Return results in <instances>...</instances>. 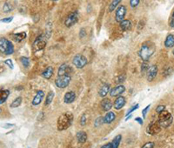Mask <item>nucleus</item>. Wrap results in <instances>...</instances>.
Returning <instances> with one entry per match:
<instances>
[{"mask_svg": "<svg viewBox=\"0 0 174 148\" xmlns=\"http://www.w3.org/2000/svg\"><path fill=\"white\" fill-rule=\"evenodd\" d=\"M112 105H112L111 99H109V98H104L101 101V107H102L103 111H105V112H109L111 109Z\"/></svg>", "mask_w": 174, "mask_h": 148, "instance_id": "nucleus-15", "label": "nucleus"}, {"mask_svg": "<svg viewBox=\"0 0 174 148\" xmlns=\"http://www.w3.org/2000/svg\"><path fill=\"white\" fill-rule=\"evenodd\" d=\"M121 139H122V136H121L120 134L117 135V136L113 138V140H112V142H111V148H118L119 144H120V142H121Z\"/></svg>", "mask_w": 174, "mask_h": 148, "instance_id": "nucleus-25", "label": "nucleus"}, {"mask_svg": "<svg viewBox=\"0 0 174 148\" xmlns=\"http://www.w3.org/2000/svg\"><path fill=\"white\" fill-rule=\"evenodd\" d=\"M138 107H139V105H138V104H137V105H133V106H132V107H131V109H130V110H129V111L127 112V113H126V116H128L129 114H131V113L132 112L136 111V110H137V109H138Z\"/></svg>", "mask_w": 174, "mask_h": 148, "instance_id": "nucleus-35", "label": "nucleus"}, {"mask_svg": "<svg viewBox=\"0 0 174 148\" xmlns=\"http://www.w3.org/2000/svg\"><path fill=\"white\" fill-rule=\"evenodd\" d=\"M172 120H173V118H172L171 114L169 112L164 110L162 112L159 113L157 122L162 128H167L171 125Z\"/></svg>", "mask_w": 174, "mask_h": 148, "instance_id": "nucleus-3", "label": "nucleus"}, {"mask_svg": "<svg viewBox=\"0 0 174 148\" xmlns=\"http://www.w3.org/2000/svg\"><path fill=\"white\" fill-rule=\"evenodd\" d=\"M110 88H111V86H110L109 84H104V85L100 87V89H99V91H98V95H99L101 98H105V97L108 94V92H110Z\"/></svg>", "mask_w": 174, "mask_h": 148, "instance_id": "nucleus-16", "label": "nucleus"}, {"mask_svg": "<svg viewBox=\"0 0 174 148\" xmlns=\"http://www.w3.org/2000/svg\"><path fill=\"white\" fill-rule=\"evenodd\" d=\"M5 64L8 65H9V67H10L11 69H13V68H14L13 63H12V61L11 59H7V60H6V61H5Z\"/></svg>", "mask_w": 174, "mask_h": 148, "instance_id": "nucleus-41", "label": "nucleus"}, {"mask_svg": "<svg viewBox=\"0 0 174 148\" xmlns=\"http://www.w3.org/2000/svg\"><path fill=\"white\" fill-rule=\"evenodd\" d=\"M146 73H147V80L148 81H152L156 78V76L157 74V66L155 65H153L151 66H149Z\"/></svg>", "mask_w": 174, "mask_h": 148, "instance_id": "nucleus-11", "label": "nucleus"}, {"mask_svg": "<svg viewBox=\"0 0 174 148\" xmlns=\"http://www.w3.org/2000/svg\"><path fill=\"white\" fill-rule=\"evenodd\" d=\"M78 20V12L77 11L72 12L65 19V25L66 27H72V25H74Z\"/></svg>", "mask_w": 174, "mask_h": 148, "instance_id": "nucleus-7", "label": "nucleus"}, {"mask_svg": "<svg viewBox=\"0 0 174 148\" xmlns=\"http://www.w3.org/2000/svg\"><path fill=\"white\" fill-rule=\"evenodd\" d=\"M12 38L14 41L16 42H21L26 38V33L25 32H19V33H15L12 35Z\"/></svg>", "mask_w": 174, "mask_h": 148, "instance_id": "nucleus-22", "label": "nucleus"}, {"mask_svg": "<svg viewBox=\"0 0 174 148\" xmlns=\"http://www.w3.org/2000/svg\"><path fill=\"white\" fill-rule=\"evenodd\" d=\"M125 91V87L122 85H118V86L113 87L111 91H110V95L111 97H118L120 96L122 93H124Z\"/></svg>", "mask_w": 174, "mask_h": 148, "instance_id": "nucleus-12", "label": "nucleus"}, {"mask_svg": "<svg viewBox=\"0 0 174 148\" xmlns=\"http://www.w3.org/2000/svg\"><path fill=\"white\" fill-rule=\"evenodd\" d=\"M80 32H81V34H82V35L80 36V38H83V37L85 36V29H81Z\"/></svg>", "mask_w": 174, "mask_h": 148, "instance_id": "nucleus-45", "label": "nucleus"}, {"mask_svg": "<svg viewBox=\"0 0 174 148\" xmlns=\"http://www.w3.org/2000/svg\"><path fill=\"white\" fill-rule=\"evenodd\" d=\"M164 110H165V106L164 105H158L157 108H156V112L159 114L160 112H162Z\"/></svg>", "mask_w": 174, "mask_h": 148, "instance_id": "nucleus-38", "label": "nucleus"}, {"mask_svg": "<svg viewBox=\"0 0 174 148\" xmlns=\"http://www.w3.org/2000/svg\"><path fill=\"white\" fill-rule=\"evenodd\" d=\"M73 121V114L72 112H65L63 113L58 119V130L64 131L69 128Z\"/></svg>", "mask_w": 174, "mask_h": 148, "instance_id": "nucleus-2", "label": "nucleus"}, {"mask_svg": "<svg viewBox=\"0 0 174 148\" xmlns=\"http://www.w3.org/2000/svg\"><path fill=\"white\" fill-rule=\"evenodd\" d=\"M116 118V114L113 112H108L105 116L104 117V123L105 124H111Z\"/></svg>", "mask_w": 174, "mask_h": 148, "instance_id": "nucleus-18", "label": "nucleus"}, {"mask_svg": "<svg viewBox=\"0 0 174 148\" xmlns=\"http://www.w3.org/2000/svg\"><path fill=\"white\" fill-rule=\"evenodd\" d=\"M119 25H120V28L124 32L131 29V22L130 20H123L122 22L119 23Z\"/></svg>", "mask_w": 174, "mask_h": 148, "instance_id": "nucleus-23", "label": "nucleus"}, {"mask_svg": "<svg viewBox=\"0 0 174 148\" xmlns=\"http://www.w3.org/2000/svg\"><path fill=\"white\" fill-rule=\"evenodd\" d=\"M76 98V95L73 92H68L65 94L64 97V102L66 104H71L72 103Z\"/></svg>", "mask_w": 174, "mask_h": 148, "instance_id": "nucleus-17", "label": "nucleus"}, {"mask_svg": "<svg viewBox=\"0 0 174 148\" xmlns=\"http://www.w3.org/2000/svg\"><path fill=\"white\" fill-rule=\"evenodd\" d=\"M72 63H73V65H74L75 67H77V68H78V69H81V68H84V67L87 65L88 60H87V59H86L84 55H82V54H78V55H76V56L73 58Z\"/></svg>", "mask_w": 174, "mask_h": 148, "instance_id": "nucleus-5", "label": "nucleus"}, {"mask_svg": "<svg viewBox=\"0 0 174 148\" xmlns=\"http://www.w3.org/2000/svg\"><path fill=\"white\" fill-rule=\"evenodd\" d=\"M52 1H57V0H52Z\"/></svg>", "mask_w": 174, "mask_h": 148, "instance_id": "nucleus-48", "label": "nucleus"}, {"mask_svg": "<svg viewBox=\"0 0 174 148\" xmlns=\"http://www.w3.org/2000/svg\"><path fill=\"white\" fill-rule=\"evenodd\" d=\"M125 103H126L125 98L123 96H118L114 101V107L116 110H120L124 106Z\"/></svg>", "mask_w": 174, "mask_h": 148, "instance_id": "nucleus-13", "label": "nucleus"}, {"mask_svg": "<svg viewBox=\"0 0 174 148\" xmlns=\"http://www.w3.org/2000/svg\"><path fill=\"white\" fill-rule=\"evenodd\" d=\"M12 9H13V7H12V6L11 5V3H9V2H6V3L4 4V6H3V12H4L5 13L11 12L12 11Z\"/></svg>", "mask_w": 174, "mask_h": 148, "instance_id": "nucleus-29", "label": "nucleus"}, {"mask_svg": "<svg viewBox=\"0 0 174 148\" xmlns=\"http://www.w3.org/2000/svg\"><path fill=\"white\" fill-rule=\"evenodd\" d=\"M72 79V76H58V78L55 80V85L57 87L64 89L66 88Z\"/></svg>", "mask_w": 174, "mask_h": 148, "instance_id": "nucleus-6", "label": "nucleus"}, {"mask_svg": "<svg viewBox=\"0 0 174 148\" xmlns=\"http://www.w3.org/2000/svg\"><path fill=\"white\" fill-rule=\"evenodd\" d=\"M154 52H155L154 44H152L151 42H145L142 45L138 52V55L143 59V61L146 62L153 55Z\"/></svg>", "mask_w": 174, "mask_h": 148, "instance_id": "nucleus-1", "label": "nucleus"}, {"mask_svg": "<svg viewBox=\"0 0 174 148\" xmlns=\"http://www.w3.org/2000/svg\"><path fill=\"white\" fill-rule=\"evenodd\" d=\"M20 62L22 63L23 66L25 67V68H28V67L30 66L31 61H30V59L27 58V57H21V58H20Z\"/></svg>", "mask_w": 174, "mask_h": 148, "instance_id": "nucleus-30", "label": "nucleus"}, {"mask_svg": "<svg viewBox=\"0 0 174 148\" xmlns=\"http://www.w3.org/2000/svg\"><path fill=\"white\" fill-rule=\"evenodd\" d=\"M85 124H86V117H85V115H83L80 118V125L84 126V125H85Z\"/></svg>", "mask_w": 174, "mask_h": 148, "instance_id": "nucleus-42", "label": "nucleus"}, {"mask_svg": "<svg viewBox=\"0 0 174 148\" xmlns=\"http://www.w3.org/2000/svg\"><path fill=\"white\" fill-rule=\"evenodd\" d=\"M121 1H122V0H112V2L111 3V5L109 6V12H113Z\"/></svg>", "mask_w": 174, "mask_h": 148, "instance_id": "nucleus-28", "label": "nucleus"}, {"mask_svg": "<svg viewBox=\"0 0 174 148\" xmlns=\"http://www.w3.org/2000/svg\"><path fill=\"white\" fill-rule=\"evenodd\" d=\"M44 97H45V92H44L43 91L39 90V91L37 92V94L35 95V97H34V98H33V100H32V105H35V106H36V105H39L42 102Z\"/></svg>", "mask_w": 174, "mask_h": 148, "instance_id": "nucleus-14", "label": "nucleus"}, {"mask_svg": "<svg viewBox=\"0 0 174 148\" xmlns=\"http://www.w3.org/2000/svg\"><path fill=\"white\" fill-rule=\"evenodd\" d=\"M52 74H53V68H52V66H49V67H47V68L43 72L42 76H43L45 78L49 79V78H52Z\"/></svg>", "mask_w": 174, "mask_h": 148, "instance_id": "nucleus-24", "label": "nucleus"}, {"mask_svg": "<svg viewBox=\"0 0 174 148\" xmlns=\"http://www.w3.org/2000/svg\"><path fill=\"white\" fill-rule=\"evenodd\" d=\"M140 0H130V6L132 8H135L138 6Z\"/></svg>", "mask_w": 174, "mask_h": 148, "instance_id": "nucleus-32", "label": "nucleus"}, {"mask_svg": "<svg viewBox=\"0 0 174 148\" xmlns=\"http://www.w3.org/2000/svg\"><path fill=\"white\" fill-rule=\"evenodd\" d=\"M124 79H125V76L124 75V76L122 77V75H120V76H118V78L115 79V80H116L115 82H116V83H118V84H119V83H122V82H124Z\"/></svg>", "mask_w": 174, "mask_h": 148, "instance_id": "nucleus-37", "label": "nucleus"}, {"mask_svg": "<svg viewBox=\"0 0 174 148\" xmlns=\"http://www.w3.org/2000/svg\"><path fill=\"white\" fill-rule=\"evenodd\" d=\"M76 137H77L78 141L79 143H81V144L85 143L86 140H87V134H86V132H85V131H78Z\"/></svg>", "mask_w": 174, "mask_h": 148, "instance_id": "nucleus-21", "label": "nucleus"}, {"mask_svg": "<svg viewBox=\"0 0 174 148\" xmlns=\"http://www.w3.org/2000/svg\"><path fill=\"white\" fill-rule=\"evenodd\" d=\"M1 112H2V110H1V108H0V113H1Z\"/></svg>", "mask_w": 174, "mask_h": 148, "instance_id": "nucleus-46", "label": "nucleus"}, {"mask_svg": "<svg viewBox=\"0 0 174 148\" xmlns=\"http://www.w3.org/2000/svg\"><path fill=\"white\" fill-rule=\"evenodd\" d=\"M169 25H170V27H171L172 29H174V12H172V14H171V16L170 18Z\"/></svg>", "mask_w": 174, "mask_h": 148, "instance_id": "nucleus-34", "label": "nucleus"}, {"mask_svg": "<svg viewBox=\"0 0 174 148\" xmlns=\"http://www.w3.org/2000/svg\"><path fill=\"white\" fill-rule=\"evenodd\" d=\"M0 52L6 55H12L14 52V46L12 43L6 38L0 39Z\"/></svg>", "mask_w": 174, "mask_h": 148, "instance_id": "nucleus-4", "label": "nucleus"}, {"mask_svg": "<svg viewBox=\"0 0 174 148\" xmlns=\"http://www.w3.org/2000/svg\"><path fill=\"white\" fill-rule=\"evenodd\" d=\"M21 104H22V98H21V97H18V98H15V99L13 100V102L11 104V108H17V107H19Z\"/></svg>", "mask_w": 174, "mask_h": 148, "instance_id": "nucleus-27", "label": "nucleus"}, {"mask_svg": "<svg viewBox=\"0 0 174 148\" xmlns=\"http://www.w3.org/2000/svg\"><path fill=\"white\" fill-rule=\"evenodd\" d=\"M53 98H54V92H50L47 94V96H46L45 102V105H49L52 102Z\"/></svg>", "mask_w": 174, "mask_h": 148, "instance_id": "nucleus-26", "label": "nucleus"}, {"mask_svg": "<svg viewBox=\"0 0 174 148\" xmlns=\"http://www.w3.org/2000/svg\"><path fill=\"white\" fill-rule=\"evenodd\" d=\"M135 121H136V122H138V123L140 125H142L144 124L143 118H139V117H138V118H135Z\"/></svg>", "mask_w": 174, "mask_h": 148, "instance_id": "nucleus-43", "label": "nucleus"}, {"mask_svg": "<svg viewBox=\"0 0 174 148\" xmlns=\"http://www.w3.org/2000/svg\"><path fill=\"white\" fill-rule=\"evenodd\" d=\"M148 68H149V65H148L146 63H143V65H142V66H141V72H142V73L147 72Z\"/></svg>", "mask_w": 174, "mask_h": 148, "instance_id": "nucleus-33", "label": "nucleus"}, {"mask_svg": "<svg viewBox=\"0 0 174 148\" xmlns=\"http://www.w3.org/2000/svg\"><path fill=\"white\" fill-rule=\"evenodd\" d=\"M101 148H111V143H107L101 146Z\"/></svg>", "mask_w": 174, "mask_h": 148, "instance_id": "nucleus-44", "label": "nucleus"}, {"mask_svg": "<svg viewBox=\"0 0 174 148\" xmlns=\"http://www.w3.org/2000/svg\"><path fill=\"white\" fill-rule=\"evenodd\" d=\"M104 124V118L102 117H98L96 120H95V123H94V125L96 127H98L100 125H102Z\"/></svg>", "mask_w": 174, "mask_h": 148, "instance_id": "nucleus-31", "label": "nucleus"}, {"mask_svg": "<svg viewBox=\"0 0 174 148\" xmlns=\"http://www.w3.org/2000/svg\"><path fill=\"white\" fill-rule=\"evenodd\" d=\"M150 106H151V105H146V106H145V107L143 109V111H142V115H143V118H145V116H146V113H147V112H148V110H149Z\"/></svg>", "mask_w": 174, "mask_h": 148, "instance_id": "nucleus-39", "label": "nucleus"}, {"mask_svg": "<svg viewBox=\"0 0 174 148\" xmlns=\"http://www.w3.org/2000/svg\"><path fill=\"white\" fill-rule=\"evenodd\" d=\"M172 53H173V55H174V50H173V52H172Z\"/></svg>", "mask_w": 174, "mask_h": 148, "instance_id": "nucleus-47", "label": "nucleus"}, {"mask_svg": "<svg viewBox=\"0 0 174 148\" xmlns=\"http://www.w3.org/2000/svg\"><path fill=\"white\" fill-rule=\"evenodd\" d=\"M13 20V17H8V18H6L4 19H1L0 22H3V23H11L12 21Z\"/></svg>", "mask_w": 174, "mask_h": 148, "instance_id": "nucleus-40", "label": "nucleus"}, {"mask_svg": "<svg viewBox=\"0 0 174 148\" xmlns=\"http://www.w3.org/2000/svg\"><path fill=\"white\" fill-rule=\"evenodd\" d=\"M153 147H154V143L153 142H147L141 148H153Z\"/></svg>", "mask_w": 174, "mask_h": 148, "instance_id": "nucleus-36", "label": "nucleus"}, {"mask_svg": "<svg viewBox=\"0 0 174 148\" xmlns=\"http://www.w3.org/2000/svg\"><path fill=\"white\" fill-rule=\"evenodd\" d=\"M72 72H73V70L70 65L66 64H63L58 68V76H72Z\"/></svg>", "mask_w": 174, "mask_h": 148, "instance_id": "nucleus-8", "label": "nucleus"}, {"mask_svg": "<svg viewBox=\"0 0 174 148\" xmlns=\"http://www.w3.org/2000/svg\"><path fill=\"white\" fill-rule=\"evenodd\" d=\"M164 46L166 48H171L174 46V36L172 34H169L164 40Z\"/></svg>", "mask_w": 174, "mask_h": 148, "instance_id": "nucleus-20", "label": "nucleus"}, {"mask_svg": "<svg viewBox=\"0 0 174 148\" xmlns=\"http://www.w3.org/2000/svg\"><path fill=\"white\" fill-rule=\"evenodd\" d=\"M126 14V8L124 6H120L117 10H116V13H115V19L118 23L122 22L123 20H124V17Z\"/></svg>", "mask_w": 174, "mask_h": 148, "instance_id": "nucleus-9", "label": "nucleus"}, {"mask_svg": "<svg viewBox=\"0 0 174 148\" xmlns=\"http://www.w3.org/2000/svg\"><path fill=\"white\" fill-rule=\"evenodd\" d=\"M161 128L162 127L160 126V125L158 124V122H153V123H151L147 126L146 131L150 135H155V134L158 133L161 131Z\"/></svg>", "mask_w": 174, "mask_h": 148, "instance_id": "nucleus-10", "label": "nucleus"}, {"mask_svg": "<svg viewBox=\"0 0 174 148\" xmlns=\"http://www.w3.org/2000/svg\"><path fill=\"white\" fill-rule=\"evenodd\" d=\"M9 95H10L9 90H6V89L0 90V105L4 104L7 100Z\"/></svg>", "mask_w": 174, "mask_h": 148, "instance_id": "nucleus-19", "label": "nucleus"}]
</instances>
